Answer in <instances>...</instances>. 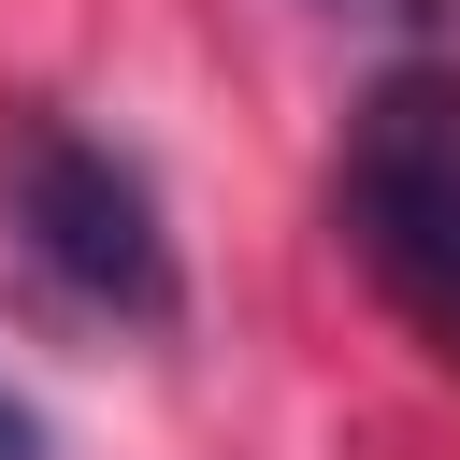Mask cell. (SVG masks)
<instances>
[{"mask_svg": "<svg viewBox=\"0 0 460 460\" xmlns=\"http://www.w3.org/2000/svg\"><path fill=\"white\" fill-rule=\"evenodd\" d=\"M0 187H14L29 259H43L72 302H101V316H172V230H158V187H144L101 129H72V115H14Z\"/></svg>", "mask_w": 460, "mask_h": 460, "instance_id": "7a4b0ae2", "label": "cell"}, {"mask_svg": "<svg viewBox=\"0 0 460 460\" xmlns=\"http://www.w3.org/2000/svg\"><path fill=\"white\" fill-rule=\"evenodd\" d=\"M345 14H431V0H345Z\"/></svg>", "mask_w": 460, "mask_h": 460, "instance_id": "277c9868", "label": "cell"}, {"mask_svg": "<svg viewBox=\"0 0 460 460\" xmlns=\"http://www.w3.org/2000/svg\"><path fill=\"white\" fill-rule=\"evenodd\" d=\"M345 244L388 288V316L460 359V58H388L345 115Z\"/></svg>", "mask_w": 460, "mask_h": 460, "instance_id": "6da1fadb", "label": "cell"}, {"mask_svg": "<svg viewBox=\"0 0 460 460\" xmlns=\"http://www.w3.org/2000/svg\"><path fill=\"white\" fill-rule=\"evenodd\" d=\"M0 460H43V431H29V402L0 388Z\"/></svg>", "mask_w": 460, "mask_h": 460, "instance_id": "3957f363", "label": "cell"}]
</instances>
